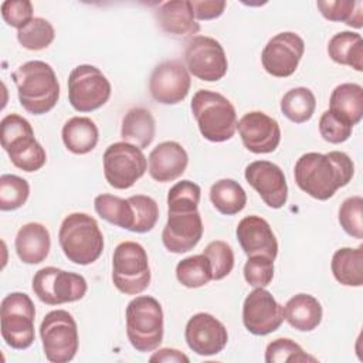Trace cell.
Masks as SVG:
<instances>
[{
	"mask_svg": "<svg viewBox=\"0 0 363 363\" xmlns=\"http://www.w3.org/2000/svg\"><path fill=\"white\" fill-rule=\"evenodd\" d=\"M354 174L352 159L339 150L329 153L309 152L302 155L294 169L298 187L316 200H328L349 184Z\"/></svg>",
	"mask_w": 363,
	"mask_h": 363,
	"instance_id": "cell-1",
	"label": "cell"
},
{
	"mask_svg": "<svg viewBox=\"0 0 363 363\" xmlns=\"http://www.w3.org/2000/svg\"><path fill=\"white\" fill-rule=\"evenodd\" d=\"M11 79L17 86L18 101L28 113L43 115L57 105L60 82L50 64L27 61L11 74Z\"/></svg>",
	"mask_w": 363,
	"mask_h": 363,
	"instance_id": "cell-2",
	"label": "cell"
},
{
	"mask_svg": "<svg viewBox=\"0 0 363 363\" xmlns=\"http://www.w3.org/2000/svg\"><path fill=\"white\" fill-rule=\"evenodd\" d=\"M58 242L64 255L78 265L95 262L104 251L102 231L96 220L85 213H72L62 220Z\"/></svg>",
	"mask_w": 363,
	"mask_h": 363,
	"instance_id": "cell-3",
	"label": "cell"
},
{
	"mask_svg": "<svg viewBox=\"0 0 363 363\" xmlns=\"http://www.w3.org/2000/svg\"><path fill=\"white\" fill-rule=\"evenodd\" d=\"M191 112L200 133L210 142H225L237 130L234 105L221 94L199 89L191 99Z\"/></svg>",
	"mask_w": 363,
	"mask_h": 363,
	"instance_id": "cell-4",
	"label": "cell"
},
{
	"mask_svg": "<svg viewBox=\"0 0 363 363\" xmlns=\"http://www.w3.org/2000/svg\"><path fill=\"white\" fill-rule=\"evenodd\" d=\"M126 335L140 353L153 352L163 340V311L157 299L149 295L133 298L125 311Z\"/></svg>",
	"mask_w": 363,
	"mask_h": 363,
	"instance_id": "cell-5",
	"label": "cell"
},
{
	"mask_svg": "<svg viewBox=\"0 0 363 363\" xmlns=\"http://www.w3.org/2000/svg\"><path fill=\"white\" fill-rule=\"evenodd\" d=\"M0 139L16 167L30 173L45 164V150L34 138V130L26 118L17 113L6 115L0 123Z\"/></svg>",
	"mask_w": 363,
	"mask_h": 363,
	"instance_id": "cell-6",
	"label": "cell"
},
{
	"mask_svg": "<svg viewBox=\"0 0 363 363\" xmlns=\"http://www.w3.org/2000/svg\"><path fill=\"white\" fill-rule=\"evenodd\" d=\"M112 281L125 295H138L149 286V258L139 242L123 241L116 245L112 257Z\"/></svg>",
	"mask_w": 363,
	"mask_h": 363,
	"instance_id": "cell-7",
	"label": "cell"
},
{
	"mask_svg": "<svg viewBox=\"0 0 363 363\" xmlns=\"http://www.w3.org/2000/svg\"><path fill=\"white\" fill-rule=\"evenodd\" d=\"M35 308L31 298L24 292L6 295L0 305L1 336L13 349L23 350L33 345Z\"/></svg>",
	"mask_w": 363,
	"mask_h": 363,
	"instance_id": "cell-8",
	"label": "cell"
},
{
	"mask_svg": "<svg viewBox=\"0 0 363 363\" xmlns=\"http://www.w3.org/2000/svg\"><path fill=\"white\" fill-rule=\"evenodd\" d=\"M40 336L43 350L48 362H71L78 352V328L72 315L64 309L48 312L41 325Z\"/></svg>",
	"mask_w": 363,
	"mask_h": 363,
	"instance_id": "cell-9",
	"label": "cell"
},
{
	"mask_svg": "<svg viewBox=\"0 0 363 363\" xmlns=\"http://www.w3.org/2000/svg\"><path fill=\"white\" fill-rule=\"evenodd\" d=\"M102 159L104 176L108 184L118 190L132 187L147 169V160L142 149L128 142L109 145Z\"/></svg>",
	"mask_w": 363,
	"mask_h": 363,
	"instance_id": "cell-10",
	"label": "cell"
},
{
	"mask_svg": "<svg viewBox=\"0 0 363 363\" xmlns=\"http://www.w3.org/2000/svg\"><path fill=\"white\" fill-rule=\"evenodd\" d=\"M111 91V82L94 65L81 64L68 77V99L78 112H91L101 108L108 102Z\"/></svg>",
	"mask_w": 363,
	"mask_h": 363,
	"instance_id": "cell-11",
	"label": "cell"
},
{
	"mask_svg": "<svg viewBox=\"0 0 363 363\" xmlns=\"http://www.w3.org/2000/svg\"><path fill=\"white\" fill-rule=\"evenodd\" d=\"M88 289L81 274L68 272L57 267H45L35 272L33 278V292L47 305H61L79 301Z\"/></svg>",
	"mask_w": 363,
	"mask_h": 363,
	"instance_id": "cell-12",
	"label": "cell"
},
{
	"mask_svg": "<svg viewBox=\"0 0 363 363\" xmlns=\"http://www.w3.org/2000/svg\"><path fill=\"white\" fill-rule=\"evenodd\" d=\"M184 65L196 78L208 82L221 79L228 69L223 45L207 35H193L186 43Z\"/></svg>",
	"mask_w": 363,
	"mask_h": 363,
	"instance_id": "cell-13",
	"label": "cell"
},
{
	"mask_svg": "<svg viewBox=\"0 0 363 363\" xmlns=\"http://www.w3.org/2000/svg\"><path fill=\"white\" fill-rule=\"evenodd\" d=\"M305 52V41L292 31L275 34L264 47L261 62L264 69L277 78L292 75Z\"/></svg>",
	"mask_w": 363,
	"mask_h": 363,
	"instance_id": "cell-14",
	"label": "cell"
},
{
	"mask_svg": "<svg viewBox=\"0 0 363 363\" xmlns=\"http://www.w3.org/2000/svg\"><path fill=\"white\" fill-rule=\"evenodd\" d=\"M284 322V308L272 294L264 288L251 291L242 303V323L257 336L275 332Z\"/></svg>",
	"mask_w": 363,
	"mask_h": 363,
	"instance_id": "cell-15",
	"label": "cell"
},
{
	"mask_svg": "<svg viewBox=\"0 0 363 363\" xmlns=\"http://www.w3.org/2000/svg\"><path fill=\"white\" fill-rule=\"evenodd\" d=\"M190 85V72L180 60H167L157 64L149 79L152 98L164 105L182 102L187 96Z\"/></svg>",
	"mask_w": 363,
	"mask_h": 363,
	"instance_id": "cell-16",
	"label": "cell"
},
{
	"mask_svg": "<svg viewBox=\"0 0 363 363\" xmlns=\"http://www.w3.org/2000/svg\"><path fill=\"white\" fill-rule=\"evenodd\" d=\"M247 183L257 190L262 201L271 208H281L288 199V184L282 169L268 160H255L244 172Z\"/></svg>",
	"mask_w": 363,
	"mask_h": 363,
	"instance_id": "cell-17",
	"label": "cell"
},
{
	"mask_svg": "<svg viewBox=\"0 0 363 363\" xmlns=\"http://www.w3.org/2000/svg\"><path fill=\"white\" fill-rule=\"evenodd\" d=\"M184 339L194 353L200 356H213L225 347L228 342V332L217 318L210 313L200 312L187 320Z\"/></svg>",
	"mask_w": 363,
	"mask_h": 363,
	"instance_id": "cell-18",
	"label": "cell"
},
{
	"mask_svg": "<svg viewBox=\"0 0 363 363\" xmlns=\"http://www.w3.org/2000/svg\"><path fill=\"white\" fill-rule=\"evenodd\" d=\"M237 129L245 149L257 155L274 152L281 142L278 122L259 111L245 113L237 122Z\"/></svg>",
	"mask_w": 363,
	"mask_h": 363,
	"instance_id": "cell-19",
	"label": "cell"
},
{
	"mask_svg": "<svg viewBox=\"0 0 363 363\" xmlns=\"http://www.w3.org/2000/svg\"><path fill=\"white\" fill-rule=\"evenodd\" d=\"M203 235V221L199 210L167 211L162 241L167 251L182 254L193 250Z\"/></svg>",
	"mask_w": 363,
	"mask_h": 363,
	"instance_id": "cell-20",
	"label": "cell"
},
{
	"mask_svg": "<svg viewBox=\"0 0 363 363\" xmlns=\"http://www.w3.org/2000/svg\"><path fill=\"white\" fill-rule=\"evenodd\" d=\"M237 240L247 254V257L264 255L271 259L277 258L278 242L275 234L268 224L259 216H247L244 217L235 230Z\"/></svg>",
	"mask_w": 363,
	"mask_h": 363,
	"instance_id": "cell-21",
	"label": "cell"
},
{
	"mask_svg": "<svg viewBox=\"0 0 363 363\" xmlns=\"http://www.w3.org/2000/svg\"><path fill=\"white\" fill-rule=\"evenodd\" d=\"M147 159L149 174L159 183L176 180L184 173L189 164L187 152L180 143L173 140L159 143L153 147Z\"/></svg>",
	"mask_w": 363,
	"mask_h": 363,
	"instance_id": "cell-22",
	"label": "cell"
},
{
	"mask_svg": "<svg viewBox=\"0 0 363 363\" xmlns=\"http://www.w3.org/2000/svg\"><path fill=\"white\" fill-rule=\"evenodd\" d=\"M156 17L162 30L176 37L193 35L200 31L190 0H172L160 4Z\"/></svg>",
	"mask_w": 363,
	"mask_h": 363,
	"instance_id": "cell-23",
	"label": "cell"
},
{
	"mask_svg": "<svg viewBox=\"0 0 363 363\" xmlns=\"http://www.w3.org/2000/svg\"><path fill=\"white\" fill-rule=\"evenodd\" d=\"M14 247L18 258L24 264H40L47 258L51 248L50 233L40 223H27L18 230Z\"/></svg>",
	"mask_w": 363,
	"mask_h": 363,
	"instance_id": "cell-24",
	"label": "cell"
},
{
	"mask_svg": "<svg viewBox=\"0 0 363 363\" xmlns=\"http://www.w3.org/2000/svg\"><path fill=\"white\" fill-rule=\"evenodd\" d=\"M284 319L296 330L311 332L322 320V305L309 294L294 295L284 306Z\"/></svg>",
	"mask_w": 363,
	"mask_h": 363,
	"instance_id": "cell-25",
	"label": "cell"
},
{
	"mask_svg": "<svg viewBox=\"0 0 363 363\" xmlns=\"http://www.w3.org/2000/svg\"><path fill=\"white\" fill-rule=\"evenodd\" d=\"M65 147L74 155H85L95 149L99 132L95 122L86 116H74L68 119L61 130Z\"/></svg>",
	"mask_w": 363,
	"mask_h": 363,
	"instance_id": "cell-26",
	"label": "cell"
},
{
	"mask_svg": "<svg viewBox=\"0 0 363 363\" xmlns=\"http://www.w3.org/2000/svg\"><path fill=\"white\" fill-rule=\"evenodd\" d=\"M155 130L156 123L150 111L142 106H136L125 113L122 119L121 138L123 142L145 149L155 139Z\"/></svg>",
	"mask_w": 363,
	"mask_h": 363,
	"instance_id": "cell-27",
	"label": "cell"
},
{
	"mask_svg": "<svg viewBox=\"0 0 363 363\" xmlns=\"http://www.w3.org/2000/svg\"><path fill=\"white\" fill-rule=\"evenodd\" d=\"M329 111L347 121L352 126L357 125L363 116V88L353 82L337 85L330 94Z\"/></svg>",
	"mask_w": 363,
	"mask_h": 363,
	"instance_id": "cell-28",
	"label": "cell"
},
{
	"mask_svg": "<svg viewBox=\"0 0 363 363\" xmlns=\"http://www.w3.org/2000/svg\"><path fill=\"white\" fill-rule=\"evenodd\" d=\"M335 279L346 286L363 285V247H343L337 250L330 262Z\"/></svg>",
	"mask_w": 363,
	"mask_h": 363,
	"instance_id": "cell-29",
	"label": "cell"
},
{
	"mask_svg": "<svg viewBox=\"0 0 363 363\" xmlns=\"http://www.w3.org/2000/svg\"><path fill=\"white\" fill-rule=\"evenodd\" d=\"M329 57L340 64L363 71V40L362 35L352 31H340L335 34L328 44Z\"/></svg>",
	"mask_w": 363,
	"mask_h": 363,
	"instance_id": "cell-30",
	"label": "cell"
},
{
	"mask_svg": "<svg viewBox=\"0 0 363 363\" xmlns=\"http://www.w3.org/2000/svg\"><path fill=\"white\" fill-rule=\"evenodd\" d=\"M210 200L221 214L234 216L245 207L247 193L238 182L233 179H221L211 186Z\"/></svg>",
	"mask_w": 363,
	"mask_h": 363,
	"instance_id": "cell-31",
	"label": "cell"
},
{
	"mask_svg": "<svg viewBox=\"0 0 363 363\" xmlns=\"http://www.w3.org/2000/svg\"><path fill=\"white\" fill-rule=\"evenodd\" d=\"M96 214L105 221L115 224L125 230H132L133 225V208L128 199H121L113 194H99L94 200Z\"/></svg>",
	"mask_w": 363,
	"mask_h": 363,
	"instance_id": "cell-32",
	"label": "cell"
},
{
	"mask_svg": "<svg viewBox=\"0 0 363 363\" xmlns=\"http://www.w3.org/2000/svg\"><path fill=\"white\" fill-rule=\"evenodd\" d=\"M315 95L306 86L292 88L281 99L282 113L294 123H303L309 121L315 112Z\"/></svg>",
	"mask_w": 363,
	"mask_h": 363,
	"instance_id": "cell-33",
	"label": "cell"
},
{
	"mask_svg": "<svg viewBox=\"0 0 363 363\" xmlns=\"http://www.w3.org/2000/svg\"><path fill=\"white\" fill-rule=\"evenodd\" d=\"M322 16L329 21H343L345 24L362 28L363 3L354 0H319L316 1Z\"/></svg>",
	"mask_w": 363,
	"mask_h": 363,
	"instance_id": "cell-34",
	"label": "cell"
},
{
	"mask_svg": "<svg viewBox=\"0 0 363 363\" xmlns=\"http://www.w3.org/2000/svg\"><path fill=\"white\" fill-rule=\"evenodd\" d=\"M176 278L186 288H200L213 279L211 265L206 255H190L176 265Z\"/></svg>",
	"mask_w": 363,
	"mask_h": 363,
	"instance_id": "cell-35",
	"label": "cell"
},
{
	"mask_svg": "<svg viewBox=\"0 0 363 363\" xmlns=\"http://www.w3.org/2000/svg\"><path fill=\"white\" fill-rule=\"evenodd\" d=\"M54 37L55 31L52 24L43 17H34L17 31L18 43L31 51L47 48L54 41Z\"/></svg>",
	"mask_w": 363,
	"mask_h": 363,
	"instance_id": "cell-36",
	"label": "cell"
},
{
	"mask_svg": "<svg viewBox=\"0 0 363 363\" xmlns=\"http://www.w3.org/2000/svg\"><path fill=\"white\" fill-rule=\"evenodd\" d=\"M30 196V184L16 174H1L0 177V210L11 211L20 208Z\"/></svg>",
	"mask_w": 363,
	"mask_h": 363,
	"instance_id": "cell-37",
	"label": "cell"
},
{
	"mask_svg": "<svg viewBox=\"0 0 363 363\" xmlns=\"http://www.w3.org/2000/svg\"><path fill=\"white\" fill-rule=\"evenodd\" d=\"M201 189L190 180L173 184L167 193V211H194L199 207Z\"/></svg>",
	"mask_w": 363,
	"mask_h": 363,
	"instance_id": "cell-38",
	"label": "cell"
},
{
	"mask_svg": "<svg viewBox=\"0 0 363 363\" xmlns=\"http://www.w3.org/2000/svg\"><path fill=\"white\" fill-rule=\"evenodd\" d=\"M267 363H288V362H316V357L303 352V349L288 337H279L268 343L265 349Z\"/></svg>",
	"mask_w": 363,
	"mask_h": 363,
	"instance_id": "cell-39",
	"label": "cell"
},
{
	"mask_svg": "<svg viewBox=\"0 0 363 363\" xmlns=\"http://www.w3.org/2000/svg\"><path fill=\"white\" fill-rule=\"evenodd\" d=\"M133 208V225L132 230L133 233H147L150 231L159 218V207L157 203L145 194H135L128 199Z\"/></svg>",
	"mask_w": 363,
	"mask_h": 363,
	"instance_id": "cell-40",
	"label": "cell"
},
{
	"mask_svg": "<svg viewBox=\"0 0 363 363\" xmlns=\"http://www.w3.org/2000/svg\"><path fill=\"white\" fill-rule=\"evenodd\" d=\"M203 255L210 261L214 281L225 278L234 268V252L225 241L216 240L208 242L203 250Z\"/></svg>",
	"mask_w": 363,
	"mask_h": 363,
	"instance_id": "cell-41",
	"label": "cell"
},
{
	"mask_svg": "<svg viewBox=\"0 0 363 363\" xmlns=\"http://www.w3.org/2000/svg\"><path fill=\"white\" fill-rule=\"evenodd\" d=\"M339 223L346 234L357 240L363 238V199L347 197L339 208Z\"/></svg>",
	"mask_w": 363,
	"mask_h": 363,
	"instance_id": "cell-42",
	"label": "cell"
},
{
	"mask_svg": "<svg viewBox=\"0 0 363 363\" xmlns=\"http://www.w3.org/2000/svg\"><path fill=\"white\" fill-rule=\"evenodd\" d=\"M353 126L347 121L329 109L325 111L319 119V133L329 143L337 145L346 142L350 138Z\"/></svg>",
	"mask_w": 363,
	"mask_h": 363,
	"instance_id": "cell-43",
	"label": "cell"
},
{
	"mask_svg": "<svg viewBox=\"0 0 363 363\" xmlns=\"http://www.w3.org/2000/svg\"><path fill=\"white\" fill-rule=\"evenodd\" d=\"M244 278L251 286H268L274 278V259L264 255L248 257L244 265Z\"/></svg>",
	"mask_w": 363,
	"mask_h": 363,
	"instance_id": "cell-44",
	"label": "cell"
},
{
	"mask_svg": "<svg viewBox=\"0 0 363 363\" xmlns=\"http://www.w3.org/2000/svg\"><path fill=\"white\" fill-rule=\"evenodd\" d=\"M3 20L17 30L23 28L33 17V4L28 0H6L1 3Z\"/></svg>",
	"mask_w": 363,
	"mask_h": 363,
	"instance_id": "cell-45",
	"label": "cell"
},
{
	"mask_svg": "<svg viewBox=\"0 0 363 363\" xmlns=\"http://www.w3.org/2000/svg\"><path fill=\"white\" fill-rule=\"evenodd\" d=\"M194 17L199 20H213L220 17L224 13L225 1H190Z\"/></svg>",
	"mask_w": 363,
	"mask_h": 363,
	"instance_id": "cell-46",
	"label": "cell"
},
{
	"mask_svg": "<svg viewBox=\"0 0 363 363\" xmlns=\"http://www.w3.org/2000/svg\"><path fill=\"white\" fill-rule=\"evenodd\" d=\"M189 357L177 349L163 347L150 356V362H172V363H189Z\"/></svg>",
	"mask_w": 363,
	"mask_h": 363,
	"instance_id": "cell-47",
	"label": "cell"
}]
</instances>
